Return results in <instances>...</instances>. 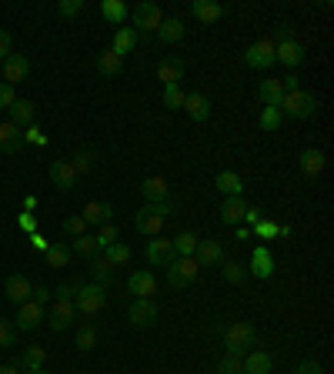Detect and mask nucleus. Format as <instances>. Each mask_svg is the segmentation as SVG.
Wrapping results in <instances>:
<instances>
[{
  "label": "nucleus",
  "mask_w": 334,
  "mask_h": 374,
  "mask_svg": "<svg viewBox=\"0 0 334 374\" xmlns=\"http://www.w3.org/2000/svg\"><path fill=\"white\" fill-rule=\"evenodd\" d=\"M224 348H227V354H237V358L251 354L257 348L254 324H251V321H234V324H227V328H224Z\"/></svg>",
  "instance_id": "nucleus-1"
},
{
  "label": "nucleus",
  "mask_w": 334,
  "mask_h": 374,
  "mask_svg": "<svg viewBox=\"0 0 334 374\" xmlns=\"http://www.w3.org/2000/svg\"><path fill=\"white\" fill-rule=\"evenodd\" d=\"M167 214H171V204H144V208L134 214V228L144 234V237H157L161 228H164Z\"/></svg>",
  "instance_id": "nucleus-2"
},
{
  "label": "nucleus",
  "mask_w": 334,
  "mask_h": 374,
  "mask_svg": "<svg viewBox=\"0 0 334 374\" xmlns=\"http://www.w3.org/2000/svg\"><path fill=\"white\" fill-rule=\"evenodd\" d=\"M314 110H318V97L311 90H294L281 100V114H288L294 121H308V117H314Z\"/></svg>",
  "instance_id": "nucleus-3"
},
{
  "label": "nucleus",
  "mask_w": 334,
  "mask_h": 374,
  "mask_svg": "<svg viewBox=\"0 0 334 374\" xmlns=\"http://www.w3.org/2000/svg\"><path fill=\"white\" fill-rule=\"evenodd\" d=\"M131 21H134L137 37H141V33H157V27H161V21H164V14H161V7H157L154 0H144V4L134 7Z\"/></svg>",
  "instance_id": "nucleus-4"
},
{
  "label": "nucleus",
  "mask_w": 334,
  "mask_h": 374,
  "mask_svg": "<svg viewBox=\"0 0 334 374\" xmlns=\"http://www.w3.org/2000/svg\"><path fill=\"white\" fill-rule=\"evenodd\" d=\"M198 261L194 257H174L171 265H167V284L171 287H190L194 281H198Z\"/></svg>",
  "instance_id": "nucleus-5"
},
{
  "label": "nucleus",
  "mask_w": 334,
  "mask_h": 374,
  "mask_svg": "<svg viewBox=\"0 0 334 374\" xmlns=\"http://www.w3.org/2000/svg\"><path fill=\"white\" fill-rule=\"evenodd\" d=\"M244 64L254 67V70H267V67L278 64V57H274V44H271V37H261L254 44L244 50Z\"/></svg>",
  "instance_id": "nucleus-6"
},
{
  "label": "nucleus",
  "mask_w": 334,
  "mask_h": 374,
  "mask_svg": "<svg viewBox=\"0 0 334 374\" xmlns=\"http://www.w3.org/2000/svg\"><path fill=\"white\" fill-rule=\"evenodd\" d=\"M104 304H107V294H104V287L100 284H84L80 287V294H77V301H74L77 314H84V318H94Z\"/></svg>",
  "instance_id": "nucleus-7"
},
{
  "label": "nucleus",
  "mask_w": 334,
  "mask_h": 374,
  "mask_svg": "<svg viewBox=\"0 0 334 374\" xmlns=\"http://www.w3.org/2000/svg\"><path fill=\"white\" fill-rule=\"evenodd\" d=\"M127 318H131L134 328H154V324H157V304H154V297H134L131 311H127Z\"/></svg>",
  "instance_id": "nucleus-8"
},
{
  "label": "nucleus",
  "mask_w": 334,
  "mask_h": 374,
  "mask_svg": "<svg viewBox=\"0 0 334 374\" xmlns=\"http://www.w3.org/2000/svg\"><path fill=\"white\" fill-rule=\"evenodd\" d=\"M194 261H198V267H217V265H224V244L217 241V237L198 241V247H194Z\"/></svg>",
  "instance_id": "nucleus-9"
},
{
  "label": "nucleus",
  "mask_w": 334,
  "mask_h": 374,
  "mask_svg": "<svg viewBox=\"0 0 334 374\" xmlns=\"http://www.w3.org/2000/svg\"><path fill=\"white\" fill-rule=\"evenodd\" d=\"M147 261L154 267H167L174 261V244L167 241V237H161V234L151 237V241H147Z\"/></svg>",
  "instance_id": "nucleus-10"
},
{
  "label": "nucleus",
  "mask_w": 334,
  "mask_h": 374,
  "mask_svg": "<svg viewBox=\"0 0 334 374\" xmlns=\"http://www.w3.org/2000/svg\"><path fill=\"white\" fill-rule=\"evenodd\" d=\"M184 60L181 57H164L161 64H157V80L164 84V87H178L181 84V78H184Z\"/></svg>",
  "instance_id": "nucleus-11"
},
{
  "label": "nucleus",
  "mask_w": 334,
  "mask_h": 374,
  "mask_svg": "<svg viewBox=\"0 0 334 374\" xmlns=\"http://www.w3.org/2000/svg\"><path fill=\"white\" fill-rule=\"evenodd\" d=\"M41 321H44V308L41 304H33V301L17 304V318H14V328L17 331H33Z\"/></svg>",
  "instance_id": "nucleus-12"
},
{
  "label": "nucleus",
  "mask_w": 334,
  "mask_h": 374,
  "mask_svg": "<svg viewBox=\"0 0 334 374\" xmlns=\"http://www.w3.org/2000/svg\"><path fill=\"white\" fill-rule=\"evenodd\" d=\"M27 74H31V60L23 54H11L7 60H4V84H21V80H27Z\"/></svg>",
  "instance_id": "nucleus-13"
},
{
  "label": "nucleus",
  "mask_w": 334,
  "mask_h": 374,
  "mask_svg": "<svg viewBox=\"0 0 334 374\" xmlns=\"http://www.w3.org/2000/svg\"><path fill=\"white\" fill-rule=\"evenodd\" d=\"M247 274L261 277V281H267V277L274 274V254H271V247H254L251 265H247Z\"/></svg>",
  "instance_id": "nucleus-14"
},
{
  "label": "nucleus",
  "mask_w": 334,
  "mask_h": 374,
  "mask_svg": "<svg viewBox=\"0 0 334 374\" xmlns=\"http://www.w3.org/2000/svg\"><path fill=\"white\" fill-rule=\"evenodd\" d=\"M274 57H278V64H284V67H301L308 60V47L301 44V41H288V44L274 47Z\"/></svg>",
  "instance_id": "nucleus-15"
},
{
  "label": "nucleus",
  "mask_w": 334,
  "mask_h": 374,
  "mask_svg": "<svg viewBox=\"0 0 334 374\" xmlns=\"http://www.w3.org/2000/svg\"><path fill=\"white\" fill-rule=\"evenodd\" d=\"M50 181H54V187L60 194H70L74 184H77V174H74L70 161H54V164H50Z\"/></svg>",
  "instance_id": "nucleus-16"
},
{
  "label": "nucleus",
  "mask_w": 334,
  "mask_h": 374,
  "mask_svg": "<svg viewBox=\"0 0 334 374\" xmlns=\"http://www.w3.org/2000/svg\"><path fill=\"white\" fill-rule=\"evenodd\" d=\"M4 294H7V301H14V304H23V301H31L33 287L23 274H11L4 281Z\"/></svg>",
  "instance_id": "nucleus-17"
},
{
  "label": "nucleus",
  "mask_w": 334,
  "mask_h": 374,
  "mask_svg": "<svg viewBox=\"0 0 334 374\" xmlns=\"http://www.w3.org/2000/svg\"><path fill=\"white\" fill-rule=\"evenodd\" d=\"M74 314H77V308H74V301H60L57 297L54 301V308H50V328L54 331H67L70 324H74Z\"/></svg>",
  "instance_id": "nucleus-18"
},
{
  "label": "nucleus",
  "mask_w": 334,
  "mask_h": 374,
  "mask_svg": "<svg viewBox=\"0 0 334 374\" xmlns=\"http://www.w3.org/2000/svg\"><path fill=\"white\" fill-rule=\"evenodd\" d=\"M141 194L147 198V204H167V198H171V187H167L164 177H147L144 184H141Z\"/></svg>",
  "instance_id": "nucleus-19"
},
{
  "label": "nucleus",
  "mask_w": 334,
  "mask_h": 374,
  "mask_svg": "<svg viewBox=\"0 0 334 374\" xmlns=\"http://www.w3.org/2000/svg\"><path fill=\"white\" fill-rule=\"evenodd\" d=\"M111 218H114V208L107 201H90V204H84V210H80V220H84V224H107Z\"/></svg>",
  "instance_id": "nucleus-20"
},
{
  "label": "nucleus",
  "mask_w": 334,
  "mask_h": 374,
  "mask_svg": "<svg viewBox=\"0 0 334 374\" xmlns=\"http://www.w3.org/2000/svg\"><path fill=\"white\" fill-rule=\"evenodd\" d=\"M7 110H11V124H14V127H31L33 117H37V107H33V100H23V97H17Z\"/></svg>",
  "instance_id": "nucleus-21"
},
{
  "label": "nucleus",
  "mask_w": 334,
  "mask_h": 374,
  "mask_svg": "<svg viewBox=\"0 0 334 374\" xmlns=\"http://www.w3.org/2000/svg\"><path fill=\"white\" fill-rule=\"evenodd\" d=\"M184 114L198 124L208 121V117H211V100L204 97V94H188V97H184Z\"/></svg>",
  "instance_id": "nucleus-22"
},
{
  "label": "nucleus",
  "mask_w": 334,
  "mask_h": 374,
  "mask_svg": "<svg viewBox=\"0 0 334 374\" xmlns=\"http://www.w3.org/2000/svg\"><path fill=\"white\" fill-rule=\"evenodd\" d=\"M127 287H131V294L134 297H151L157 294V281L151 271H134L131 281H127Z\"/></svg>",
  "instance_id": "nucleus-23"
},
{
  "label": "nucleus",
  "mask_w": 334,
  "mask_h": 374,
  "mask_svg": "<svg viewBox=\"0 0 334 374\" xmlns=\"http://www.w3.org/2000/svg\"><path fill=\"white\" fill-rule=\"evenodd\" d=\"M257 97H261V104H264V107H281V100H284V87H281V80L278 78L261 80Z\"/></svg>",
  "instance_id": "nucleus-24"
},
{
  "label": "nucleus",
  "mask_w": 334,
  "mask_h": 374,
  "mask_svg": "<svg viewBox=\"0 0 334 374\" xmlns=\"http://www.w3.org/2000/svg\"><path fill=\"white\" fill-rule=\"evenodd\" d=\"M190 14H194L200 23H214V21H221L224 7L217 0H194V4H190Z\"/></svg>",
  "instance_id": "nucleus-25"
},
{
  "label": "nucleus",
  "mask_w": 334,
  "mask_h": 374,
  "mask_svg": "<svg viewBox=\"0 0 334 374\" xmlns=\"http://www.w3.org/2000/svg\"><path fill=\"white\" fill-rule=\"evenodd\" d=\"M21 144H23L21 127H14L11 121L0 124V151H4V154H17V151H21Z\"/></svg>",
  "instance_id": "nucleus-26"
},
{
  "label": "nucleus",
  "mask_w": 334,
  "mask_h": 374,
  "mask_svg": "<svg viewBox=\"0 0 334 374\" xmlns=\"http://www.w3.org/2000/svg\"><path fill=\"white\" fill-rule=\"evenodd\" d=\"M244 210H247V204L241 198H224V204H221V224H227V228L241 224V220H244Z\"/></svg>",
  "instance_id": "nucleus-27"
},
{
  "label": "nucleus",
  "mask_w": 334,
  "mask_h": 374,
  "mask_svg": "<svg viewBox=\"0 0 334 374\" xmlns=\"http://www.w3.org/2000/svg\"><path fill=\"white\" fill-rule=\"evenodd\" d=\"M114 274H117V271H114V265L104 254H94V257H90V277H94V284L104 287L107 281H114Z\"/></svg>",
  "instance_id": "nucleus-28"
},
{
  "label": "nucleus",
  "mask_w": 334,
  "mask_h": 374,
  "mask_svg": "<svg viewBox=\"0 0 334 374\" xmlns=\"http://www.w3.org/2000/svg\"><path fill=\"white\" fill-rule=\"evenodd\" d=\"M214 184H217V191H221L224 198H241V191H244V181H241V174H234V171H221Z\"/></svg>",
  "instance_id": "nucleus-29"
},
{
  "label": "nucleus",
  "mask_w": 334,
  "mask_h": 374,
  "mask_svg": "<svg viewBox=\"0 0 334 374\" xmlns=\"http://www.w3.org/2000/svg\"><path fill=\"white\" fill-rule=\"evenodd\" d=\"M97 70L104 74V78H117V74L124 70V57L114 54L111 47H107V50H100V54H97Z\"/></svg>",
  "instance_id": "nucleus-30"
},
{
  "label": "nucleus",
  "mask_w": 334,
  "mask_h": 374,
  "mask_svg": "<svg viewBox=\"0 0 334 374\" xmlns=\"http://www.w3.org/2000/svg\"><path fill=\"white\" fill-rule=\"evenodd\" d=\"M157 41L161 44H178V41H184V23L178 21V17H171V21H161V27H157Z\"/></svg>",
  "instance_id": "nucleus-31"
},
{
  "label": "nucleus",
  "mask_w": 334,
  "mask_h": 374,
  "mask_svg": "<svg viewBox=\"0 0 334 374\" xmlns=\"http://www.w3.org/2000/svg\"><path fill=\"white\" fill-rule=\"evenodd\" d=\"M271 368H274V361H271L267 351L244 354V374H271Z\"/></svg>",
  "instance_id": "nucleus-32"
},
{
  "label": "nucleus",
  "mask_w": 334,
  "mask_h": 374,
  "mask_svg": "<svg viewBox=\"0 0 334 374\" xmlns=\"http://www.w3.org/2000/svg\"><path fill=\"white\" fill-rule=\"evenodd\" d=\"M134 47H137V31L134 27H117V33H114V44H111V50L114 54H131Z\"/></svg>",
  "instance_id": "nucleus-33"
},
{
  "label": "nucleus",
  "mask_w": 334,
  "mask_h": 374,
  "mask_svg": "<svg viewBox=\"0 0 334 374\" xmlns=\"http://www.w3.org/2000/svg\"><path fill=\"white\" fill-rule=\"evenodd\" d=\"M298 167H301V171H304L308 177L321 174V171H324V154H321V151H314V147H308V151H301Z\"/></svg>",
  "instance_id": "nucleus-34"
},
{
  "label": "nucleus",
  "mask_w": 334,
  "mask_h": 374,
  "mask_svg": "<svg viewBox=\"0 0 334 374\" xmlns=\"http://www.w3.org/2000/svg\"><path fill=\"white\" fill-rule=\"evenodd\" d=\"M70 265V244L57 241L47 247V267H54V271H60V267Z\"/></svg>",
  "instance_id": "nucleus-35"
},
{
  "label": "nucleus",
  "mask_w": 334,
  "mask_h": 374,
  "mask_svg": "<svg viewBox=\"0 0 334 374\" xmlns=\"http://www.w3.org/2000/svg\"><path fill=\"white\" fill-rule=\"evenodd\" d=\"M47 364V348L44 344H31V348H23L21 351V368H44Z\"/></svg>",
  "instance_id": "nucleus-36"
},
{
  "label": "nucleus",
  "mask_w": 334,
  "mask_h": 374,
  "mask_svg": "<svg viewBox=\"0 0 334 374\" xmlns=\"http://www.w3.org/2000/svg\"><path fill=\"white\" fill-rule=\"evenodd\" d=\"M198 234L194 231H181L178 237H171V244H174V254H181V257H194V247H198Z\"/></svg>",
  "instance_id": "nucleus-37"
},
{
  "label": "nucleus",
  "mask_w": 334,
  "mask_h": 374,
  "mask_svg": "<svg viewBox=\"0 0 334 374\" xmlns=\"http://www.w3.org/2000/svg\"><path fill=\"white\" fill-rule=\"evenodd\" d=\"M104 257H107L114 267H117V265H127V261H131V244H124V241L107 244V247H104Z\"/></svg>",
  "instance_id": "nucleus-38"
},
{
  "label": "nucleus",
  "mask_w": 334,
  "mask_h": 374,
  "mask_svg": "<svg viewBox=\"0 0 334 374\" xmlns=\"http://www.w3.org/2000/svg\"><path fill=\"white\" fill-rule=\"evenodd\" d=\"M100 14H104V21L107 23H124L127 21V7H124L121 0H104V4H100Z\"/></svg>",
  "instance_id": "nucleus-39"
},
{
  "label": "nucleus",
  "mask_w": 334,
  "mask_h": 374,
  "mask_svg": "<svg viewBox=\"0 0 334 374\" xmlns=\"http://www.w3.org/2000/svg\"><path fill=\"white\" fill-rule=\"evenodd\" d=\"M97 338H100V334H97V324H90V321H87V324L77 331V351H84V354L94 351V348H97Z\"/></svg>",
  "instance_id": "nucleus-40"
},
{
  "label": "nucleus",
  "mask_w": 334,
  "mask_h": 374,
  "mask_svg": "<svg viewBox=\"0 0 334 374\" xmlns=\"http://www.w3.org/2000/svg\"><path fill=\"white\" fill-rule=\"evenodd\" d=\"M281 124H284L281 107H264V110H261V131L274 134V131H281Z\"/></svg>",
  "instance_id": "nucleus-41"
},
{
  "label": "nucleus",
  "mask_w": 334,
  "mask_h": 374,
  "mask_svg": "<svg viewBox=\"0 0 334 374\" xmlns=\"http://www.w3.org/2000/svg\"><path fill=\"white\" fill-rule=\"evenodd\" d=\"M70 254H80V257H94V254H100V247H97V241H94V237L80 234V237H74V244H70Z\"/></svg>",
  "instance_id": "nucleus-42"
},
{
  "label": "nucleus",
  "mask_w": 334,
  "mask_h": 374,
  "mask_svg": "<svg viewBox=\"0 0 334 374\" xmlns=\"http://www.w3.org/2000/svg\"><path fill=\"white\" fill-rule=\"evenodd\" d=\"M221 274H224L227 284H244V281H247V267L237 265V261H227V265L221 267Z\"/></svg>",
  "instance_id": "nucleus-43"
},
{
  "label": "nucleus",
  "mask_w": 334,
  "mask_h": 374,
  "mask_svg": "<svg viewBox=\"0 0 334 374\" xmlns=\"http://www.w3.org/2000/svg\"><path fill=\"white\" fill-rule=\"evenodd\" d=\"M214 374H244V358H237V354H227L217 368H214Z\"/></svg>",
  "instance_id": "nucleus-44"
},
{
  "label": "nucleus",
  "mask_w": 334,
  "mask_h": 374,
  "mask_svg": "<svg viewBox=\"0 0 334 374\" xmlns=\"http://www.w3.org/2000/svg\"><path fill=\"white\" fill-rule=\"evenodd\" d=\"M17 344V328H14V321L0 318V348H14Z\"/></svg>",
  "instance_id": "nucleus-45"
},
{
  "label": "nucleus",
  "mask_w": 334,
  "mask_h": 374,
  "mask_svg": "<svg viewBox=\"0 0 334 374\" xmlns=\"http://www.w3.org/2000/svg\"><path fill=\"white\" fill-rule=\"evenodd\" d=\"M184 97H188V94L181 90V84H178V87H164V107L181 110V107H184Z\"/></svg>",
  "instance_id": "nucleus-46"
},
{
  "label": "nucleus",
  "mask_w": 334,
  "mask_h": 374,
  "mask_svg": "<svg viewBox=\"0 0 334 374\" xmlns=\"http://www.w3.org/2000/svg\"><path fill=\"white\" fill-rule=\"evenodd\" d=\"M70 167H74V174H84V171H90V167H94V151H80V154H74Z\"/></svg>",
  "instance_id": "nucleus-47"
},
{
  "label": "nucleus",
  "mask_w": 334,
  "mask_h": 374,
  "mask_svg": "<svg viewBox=\"0 0 334 374\" xmlns=\"http://www.w3.org/2000/svg\"><path fill=\"white\" fill-rule=\"evenodd\" d=\"M80 281H67V284H60L54 291V297H60V301H77V294H80Z\"/></svg>",
  "instance_id": "nucleus-48"
},
{
  "label": "nucleus",
  "mask_w": 334,
  "mask_h": 374,
  "mask_svg": "<svg viewBox=\"0 0 334 374\" xmlns=\"http://www.w3.org/2000/svg\"><path fill=\"white\" fill-rule=\"evenodd\" d=\"M94 241H97V247H100V251H104L107 244H114V241H117V228H114L111 220H107V224H100V234H97V237H94Z\"/></svg>",
  "instance_id": "nucleus-49"
},
{
  "label": "nucleus",
  "mask_w": 334,
  "mask_h": 374,
  "mask_svg": "<svg viewBox=\"0 0 334 374\" xmlns=\"http://www.w3.org/2000/svg\"><path fill=\"white\" fill-rule=\"evenodd\" d=\"M288 41H294V27H291V23H278V27H274V37H271V44L281 47V44H288Z\"/></svg>",
  "instance_id": "nucleus-50"
},
{
  "label": "nucleus",
  "mask_w": 334,
  "mask_h": 374,
  "mask_svg": "<svg viewBox=\"0 0 334 374\" xmlns=\"http://www.w3.org/2000/svg\"><path fill=\"white\" fill-rule=\"evenodd\" d=\"M80 11H84V0H60V4H57V14H60V17H77Z\"/></svg>",
  "instance_id": "nucleus-51"
},
{
  "label": "nucleus",
  "mask_w": 334,
  "mask_h": 374,
  "mask_svg": "<svg viewBox=\"0 0 334 374\" xmlns=\"http://www.w3.org/2000/svg\"><path fill=\"white\" fill-rule=\"evenodd\" d=\"M254 234L257 237H264V241H274V237H278V224H274V220H257Z\"/></svg>",
  "instance_id": "nucleus-52"
},
{
  "label": "nucleus",
  "mask_w": 334,
  "mask_h": 374,
  "mask_svg": "<svg viewBox=\"0 0 334 374\" xmlns=\"http://www.w3.org/2000/svg\"><path fill=\"white\" fill-rule=\"evenodd\" d=\"M84 228H87V224H84L80 218H67L64 220V234H67V237H80V234H84Z\"/></svg>",
  "instance_id": "nucleus-53"
},
{
  "label": "nucleus",
  "mask_w": 334,
  "mask_h": 374,
  "mask_svg": "<svg viewBox=\"0 0 334 374\" xmlns=\"http://www.w3.org/2000/svg\"><path fill=\"white\" fill-rule=\"evenodd\" d=\"M14 100H17V94H14L11 84H0V110H4V107H11Z\"/></svg>",
  "instance_id": "nucleus-54"
},
{
  "label": "nucleus",
  "mask_w": 334,
  "mask_h": 374,
  "mask_svg": "<svg viewBox=\"0 0 334 374\" xmlns=\"http://www.w3.org/2000/svg\"><path fill=\"white\" fill-rule=\"evenodd\" d=\"M14 54V44H11V33L0 31V60H7Z\"/></svg>",
  "instance_id": "nucleus-55"
},
{
  "label": "nucleus",
  "mask_w": 334,
  "mask_h": 374,
  "mask_svg": "<svg viewBox=\"0 0 334 374\" xmlns=\"http://www.w3.org/2000/svg\"><path fill=\"white\" fill-rule=\"evenodd\" d=\"M294 374H324V371L318 361H301L298 368H294Z\"/></svg>",
  "instance_id": "nucleus-56"
},
{
  "label": "nucleus",
  "mask_w": 334,
  "mask_h": 374,
  "mask_svg": "<svg viewBox=\"0 0 334 374\" xmlns=\"http://www.w3.org/2000/svg\"><path fill=\"white\" fill-rule=\"evenodd\" d=\"M50 294H54V291H47V287H33L31 301H33V304H41V308H44L47 301H50Z\"/></svg>",
  "instance_id": "nucleus-57"
},
{
  "label": "nucleus",
  "mask_w": 334,
  "mask_h": 374,
  "mask_svg": "<svg viewBox=\"0 0 334 374\" xmlns=\"http://www.w3.org/2000/svg\"><path fill=\"white\" fill-rule=\"evenodd\" d=\"M27 141H33V144H44L47 137H44V131H37V127L31 124V131H27Z\"/></svg>",
  "instance_id": "nucleus-58"
},
{
  "label": "nucleus",
  "mask_w": 334,
  "mask_h": 374,
  "mask_svg": "<svg viewBox=\"0 0 334 374\" xmlns=\"http://www.w3.org/2000/svg\"><path fill=\"white\" fill-rule=\"evenodd\" d=\"M21 228H23V231H33V228H37V220H33L31 214H23V218H21Z\"/></svg>",
  "instance_id": "nucleus-59"
},
{
  "label": "nucleus",
  "mask_w": 334,
  "mask_h": 374,
  "mask_svg": "<svg viewBox=\"0 0 334 374\" xmlns=\"http://www.w3.org/2000/svg\"><path fill=\"white\" fill-rule=\"evenodd\" d=\"M244 220H254V224H257V220H261V208H247L244 210Z\"/></svg>",
  "instance_id": "nucleus-60"
},
{
  "label": "nucleus",
  "mask_w": 334,
  "mask_h": 374,
  "mask_svg": "<svg viewBox=\"0 0 334 374\" xmlns=\"http://www.w3.org/2000/svg\"><path fill=\"white\" fill-rule=\"evenodd\" d=\"M31 241H33V247H41V251H47V241H44V237H41V234H33Z\"/></svg>",
  "instance_id": "nucleus-61"
},
{
  "label": "nucleus",
  "mask_w": 334,
  "mask_h": 374,
  "mask_svg": "<svg viewBox=\"0 0 334 374\" xmlns=\"http://www.w3.org/2000/svg\"><path fill=\"white\" fill-rule=\"evenodd\" d=\"M0 374H21V371H17L14 364H0Z\"/></svg>",
  "instance_id": "nucleus-62"
},
{
  "label": "nucleus",
  "mask_w": 334,
  "mask_h": 374,
  "mask_svg": "<svg viewBox=\"0 0 334 374\" xmlns=\"http://www.w3.org/2000/svg\"><path fill=\"white\" fill-rule=\"evenodd\" d=\"M21 374H47V368H27V371H21Z\"/></svg>",
  "instance_id": "nucleus-63"
}]
</instances>
